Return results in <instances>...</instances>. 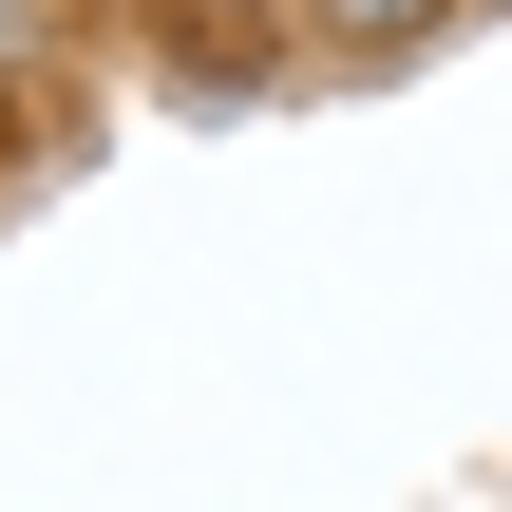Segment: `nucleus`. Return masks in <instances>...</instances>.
<instances>
[{"mask_svg":"<svg viewBox=\"0 0 512 512\" xmlns=\"http://www.w3.org/2000/svg\"><path fill=\"white\" fill-rule=\"evenodd\" d=\"M285 19H304V38H342V57H399V38H437L456 0H285Z\"/></svg>","mask_w":512,"mask_h":512,"instance_id":"nucleus-1","label":"nucleus"},{"mask_svg":"<svg viewBox=\"0 0 512 512\" xmlns=\"http://www.w3.org/2000/svg\"><path fill=\"white\" fill-rule=\"evenodd\" d=\"M57 57H76V19H57V0H0V76H19V95H38V76H57Z\"/></svg>","mask_w":512,"mask_h":512,"instance_id":"nucleus-2","label":"nucleus"},{"mask_svg":"<svg viewBox=\"0 0 512 512\" xmlns=\"http://www.w3.org/2000/svg\"><path fill=\"white\" fill-rule=\"evenodd\" d=\"M0 171H19V76H0Z\"/></svg>","mask_w":512,"mask_h":512,"instance_id":"nucleus-3","label":"nucleus"},{"mask_svg":"<svg viewBox=\"0 0 512 512\" xmlns=\"http://www.w3.org/2000/svg\"><path fill=\"white\" fill-rule=\"evenodd\" d=\"M190 19H247V0H190Z\"/></svg>","mask_w":512,"mask_h":512,"instance_id":"nucleus-4","label":"nucleus"}]
</instances>
